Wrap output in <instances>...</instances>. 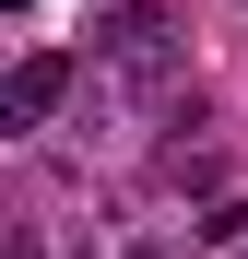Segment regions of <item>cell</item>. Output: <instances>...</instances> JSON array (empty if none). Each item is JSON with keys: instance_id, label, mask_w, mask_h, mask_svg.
<instances>
[{"instance_id": "obj_1", "label": "cell", "mask_w": 248, "mask_h": 259, "mask_svg": "<svg viewBox=\"0 0 248 259\" xmlns=\"http://www.w3.org/2000/svg\"><path fill=\"white\" fill-rule=\"evenodd\" d=\"M48 95H59V59H24V82H12V118H48Z\"/></svg>"}]
</instances>
